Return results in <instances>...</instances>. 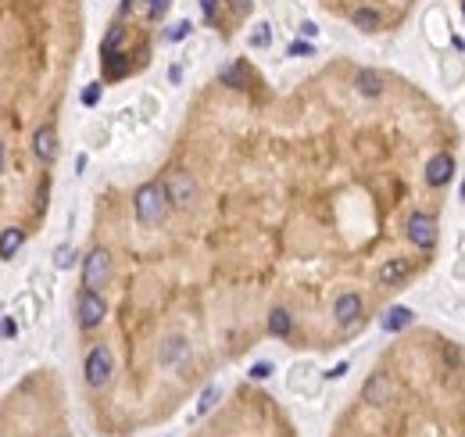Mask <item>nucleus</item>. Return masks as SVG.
Returning <instances> with one entry per match:
<instances>
[{"label": "nucleus", "instance_id": "nucleus-7", "mask_svg": "<svg viewBox=\"0 0 465 437\" xmlns=\"http://www.w3.org/2000/svg\"><path fill=\"white\" fill-rule=\"evenodd\" d=\"M333 316H337L340 326H354L358 316H362V298L358 294H340L337 305H333Z\"/></svg>", "mask_w": 465, "mask_h": 437}, {"label": "nucleus", "instance_id": "nucleus-26", "mask_svg": "<svg viewBox=\"0 0 465 437\" xmlns=\"http://www.w3.org/2000/svg\"><path fill=\"white\" fill-rule=\"evenodd\" d=\"M168 11V0H150V15L158 19V15H165Z\"/></svg>", "mask_w": 465, "mask_h": 437}, {"label": "nucleus", "instance_id": "nucleus-9", "mask_svg": "<svg viewBox=\"0 0 465 437\" xmlns=\"http://www.w3.org/2000/svg\"><path fill=\"white\" fill-rule=\"evenodd\" d=\"M33 147H36V154L44 161H54L58 158V133H54V126H40L36 136H33Z\"/></svg>", "mask_w": 465, "mask_h": 437}, {"label": "nucleus", "instance_id": "nucleus-2", "mask_svg": "<svg viewBox=\"0 0 465 437\" xmlns=\"http://www.w3.org/2000/svg\"><path fill=\"white\" fill-rule=\"evenodd\" d=\"M76 308H79V326H83V330L101 326V323H104V316H108V305H104V298H101L97 291H83Z\"/></svg>", "mask_w": 465, "mask_h": 437}, {"label": "nucleus", "instance_id": "nucleus-14", "mask_svg": "<svg viewBox=\"0 0 465 437\" xmlns=\"http://www.w3.org/2000/svg\"><path fill=\"white\" fill-rule=\"evenodd\" d=\"M408 323H412V312H408V308H401V305H397V308H390V312L383 316V330H390V333L404 330Z\"/></svg>", "mask_w": 465, "mask_h": 437}, {"label": "nucleus", "instance_id": "nucleus-32", "mask_svg": "<svg viewBox=\"0 0 465 437\" xmlns=\"http://www.w3.org/2000/svg\"><path fill=\"white\" fill-rule=\"evenodd\" d=\"M0 172H4V144H0Z\"/></svg>", "mask_w": 465, "mask_h": 437}, {"label": "nucleus", "instance_id": "nucleus-12", "mask_svg": "<svg viewBox=\"0 0 465 437\" xmlns=\"http://www.w3.org/2000/svg\"><path fill=\"white\" fill-rule=\"evenodd\" d=\"M354 86H358L362 94L376 97V94H383V76H379V72H372V69H362V72L354 76Z\"/></svg>", "mask_w": 465, "mask_h": 437}, {"label": "nucleus", "instance_id": "nucleus-17", "mask_svg": "<svg viewBox=\"0 0 465 437\" xmlns=\"http://www.w3.org/2000/svg\"><path fill=\"white\" fill-rule=\"evenodd\" d=\"M269 330H272L276 337H287V333H290V316H287L283 308H276V312L269 316Z\"/></svg>", "mask_w": 465, "mask_h": 437}, {"label": "nucleus", "instance_id": "nucleus-4", "mask_svg": "<svg viewBox=\"0 0 465 437\" xmlns=\"http://www.w3.org/2000/svg\"><path fill=\"white\" fill-rule=\"evenodd\" d=\"M108 380H111V351H108V344H97L86 358V383L104 387Z\"/></svg>", "mask_w": 465, "mask_h": 437}, {"label": "nucleus", "instance_id": "nucleus-19", "mask_svg": "<svg viewBox=\"0 0 465 437\" xmlns=\"http://www.w3.org/2000/svg\"><path fill=\"white\" fill-rule=\"evenodd\" d=\"M122 26H115V29H108V36H104V54H115V47L122 44Z\"/></svg>", "mask_w": 465, "mask_h": 437}, {"label": "nucleus", "instance_id": "nucleus-13", "mask_svg": "<svg viewBox=\"0 0 465 437\" xmlns=\"http://www.w3.org/2000/svg\"><path fill=\"white\" fill-rule=\"evenodd\" d=\"M404 276H408V262H401V258H390V262L379 269V280H383V283H390V287H394V283H401Z\"/></svg>", "mask_w": 465, "mask_h": 437}, {"label": "nucleus", "instance_id": "nucleus-28", "mask_svg": "<svg viewBox=\"0 0 465 437\" xmlns=\"http://www.w3.org/2000/svg\"><path fill=\"white\" fill-rule=\"evenodd\" d=\"M290 54H294V58H297V54H305V58H308V54H312V44H294V47H290Z\"/></svg>", "mask_w": 465, "mask_h": 437}, {"label": "nucleus", "instance_id": "nucleus-3", "mask_svg": "<svg viewBox=\"0 0 465 437\" xmlns=\"http://www.w3.org/2000/svg\"><path fill=\"white\" fill-rule=\"evenodd\" d=\"M108 276H111V258H108V251H104V248L90 251L86 269H83V283H86V291L104 287V283H108Z\"/></svg>", "mask_w": 465, "mask_h": 437}, {"label": "nucleus", "instance_id": "nucleus-16", "mask_svg": "<svg viewBox=\"0 0 465 437\" xmlns=\"http://www.w3.org/2000/svg\"><path fill=\"white\" fill-rule=\"evenodd\" d=\"M218 79H222L225 86H232V90H240V86H247V79H244V65H240V61H232V65H225V69L218 72Z\"/></svg>", "mask_w": 465, "mask_h": 437}, {"label": "nucleus", "instance_id": "nucleus-21", "mask_svg": "<svg viewBox=\"0 0 465 437\" xmlns=\"http://www.w3.org/2000/svg\"><path fill=\"white\" fill-rule=\"evenodd\" d=\"M190 29H193L190 22H175V26H172V29L165 33V40H172V44H175V40H183V36H190Z\"/></svg>", "mask_w": 465, "mask_h": 437}, {"label": "nucleus", "instance_id": "nucleus-20", "mask_svg": "<svg viewBox=\"0 0 465 437\" xmlns=\"http://www.w3.org/2000/svg\"><path fill=\"white\" fill-rule=\"evenodd\" d=\"M179 355H186V344L183 341H168V348L161 351V362H175Z\"/></svg>", "mask_w": 465, "mask_h": 437}, {"label": "nucleus", "instance_id": "nucleus-25", "mask_svg": "<svg viewBox=\"0 0 465 437\" xmlns=\"http://www.w3.org/2000/svg\"><path fill=\"white\" fill-rule=\"evenodd\" d=\"M269 373H272V366H269V362H258V366L251 369V376H255V380H265Z\"/></svg>", "mask_w": 465, "mask_h": 437}, {"label": "nucleus", "instance_id": "nucleus-23", "mask_svg": "<svg viewBox=\"0 0 465 437\" xmlns=\"http://www.w3.org/2000/svg\"><path fill=\"white\" fill-rule=\"evenodd\" d=\"M215 398H218V387H208V391H204V398H200V412H208V408L215 405Z\"/></svg>", "mask_w": 465, "mask_h": 437}, {"label": "nucleus", "instance_id": "nucleus-27", "mask_svg": "<svg viewBox=\"0 0 465 437\" xmlns=\"http://www.w3.org/2000/svg\"><path fill=\"white\" fill-rule=\"evenodd\" d=\"M200 8H204V19L215 22V0H200Z\"/></svg>", "mask_w": 465, "mask_h": 437}, {"label": "nucleus", "instance_id": "nucleus-11", "mask_svg": "<svg viewBox=\"0 0 465 437\" xmlns=\"http://www.w3.org/2000/svg\"><path fill=\"white\" fill-rule=\"evenodd\" d=\"M22 244H26V233L19 226H8L4 233H0V258H11Z\"/></svg>", "mask_w": 465, "mask_h": 437}, {"label": "nucleus", "instance_id": "nucleus-31", "mask_svg": "<svg viewBox=\"0 0 465 437\" xmlns=\"http://www.w3.org/2000/svg\"><path fill=\"white\" fill-rule=\"evenodd\" d=\"M237 4V11H251V0H232Z\"/></svg>", "mask_w": 465, "mask_h": 437}, {"label": "nucleus", "instance_id": "nucleus-22", "mask_svg": "<svg viewBox=\"0 0 465 437\" xmlns=\"http://www.w3.org/2000/svg\"><path fill=\"white\" fill-rule=\"evenodd\" d=\"M76 262V251L72 248H58V269H72Z\"/></svg>", "mask_w": 465, "mask_h": 437}, {"label": "nucleus", "instance_id": "nucleus-10", "mask_svg": "<svg viewBox=\"0 0 465 437\" xmlns=\"http://www.w3.org/2000/svg\"><path fill=\"white\" fill-rule=\"evenodd\" d=\"M351 22H354L358 29H365V33H379V29H383V15H379L376 8H369V4H365V8H354V11H351Z\"/></svg>", "mask_w": 465, "mask_h": 437}, {"label": "nucleus", "instance_id": "nucleus-29", "mask_svg": "<svg viewBox=\"0 0 465 437\" xmlns=\"http://www.w3.org/2000/svg\"><path fill=\"white\" fill-rule=\"evenodd\" d=\"M265 44H269V33H265V26H262V29L255 33V47H265Z\"/></svg>", "mask_w": 465, "mask_h": 437}, {"label": "nucleus", "instance_id": "nucleus-15", "mask_svg": "<svg viewBox=\"0 0 465 437\" xmlns=\"http://www.w3.org/2000/svg\"><path fill=\"white\" fill-rule=\"evenodd\" d=\"M387 394H390V380H387L383 373L372 376L369 387H365V401H376V405H379V401H387Z\"/></svg>", "mask_w": 465, "mask_h": 437}, {"label": "nucleus", "instance_id": "nucleus-5", "mask_svg": "<svg viewBox=\"0 0 465 437\" xmlns=\"http://www.w3.org/2000/svg\"><path fill=\"white\" fill-rule=\"evenodd\" d=\"M165 190H168V204H175V208H190L193 197H197V186H193L190 172H175V176L165 183Z\"/></svg>", "mask_w": 465, "mask_h": 437}, {"label": "nucleus", "instance_id": "nucleus-6", "mask_svg": "<svg viewBox=\"0 0 465 437\" xmlns=\"http://www.w3.org/2000/svg\"><path fill=\"white\" fill-rule=\"evenodd\" d=\"M408 237H412L419 248H433V244H436V218L426 215V211L412 215V218H408Z\"/></svg>", "mask_w": 465, "mask_h": 437}, {"label": "nucleus", "instance_id": "nucleus-8", "mask_svg": "<svg viewBox=\"0 0 465 437\" xmlns=\"http://www.w3.org/2000/svg\"><path fill=\"white\" fill-rule=\"evenodd\" d=\"M451 176H454V158H451V154H436V158L426 165V183H429V186H444Z\"/></svg>", "mask_w": 465, "mask_h": 437}, {"label": "nucleus", "instance_id": "nucleus-30", "mask_svg": "<svg viewBox=\"0 0 465 437\" xmlns=\"http://www.w3.org/2000/svg\"><path fill=\"white\" fill-rule=\"evenodd\" d=\"M0 333H4V337H11V333H15V323H11V319H4V326H0Z\"/></svg>", "mask_w": 465, "mask_h": 437}, {"label": "nucleus", "instance_id": "nucleus-18", "mask_svg": "<svg viewBox=\"0 0 465 437\" xmlns=\"http://www.w3.org/2000/svg\"><path fill=\"white\" fill-rule=\"evenodd\" d=\"M104 61H108V79H118L129 72V61H122L118 54H104Z\"/></svg>", "mask_w": 465, "mask_h": 437}, {"label": "nucleus", "instance_id": "nucleus-1", "mask_svg": "<svg viewBox=\"0 0 465 437\" xmlns=\"http://www.w3.org/2000/svg\"><path fill=\"white\" fill-rule=\"evenodd\" d=\"M133 208H136V218L143 226H158V223H165V215H168V190H165V183H143L140 190H136V197H133Z\"/></svg>", "mask_w": 465, "mask_h": 437}, {"label": "nucleus", "instance_id": "nucleus-24", "mask_svg": "<svg viewBox=\"0 0 465 437\" xmlns=\"http://www.w3.org/2000/svg\"><path fill=\"white\" fill-rule=\"evenodd\" d=\"M97 101H101V86H97V83H93V86H90V90H86V94H83V104H90V108H93V104H97Z\"/></svg>", "mask_w": 465, "mask_h": 437}]
</instances>
